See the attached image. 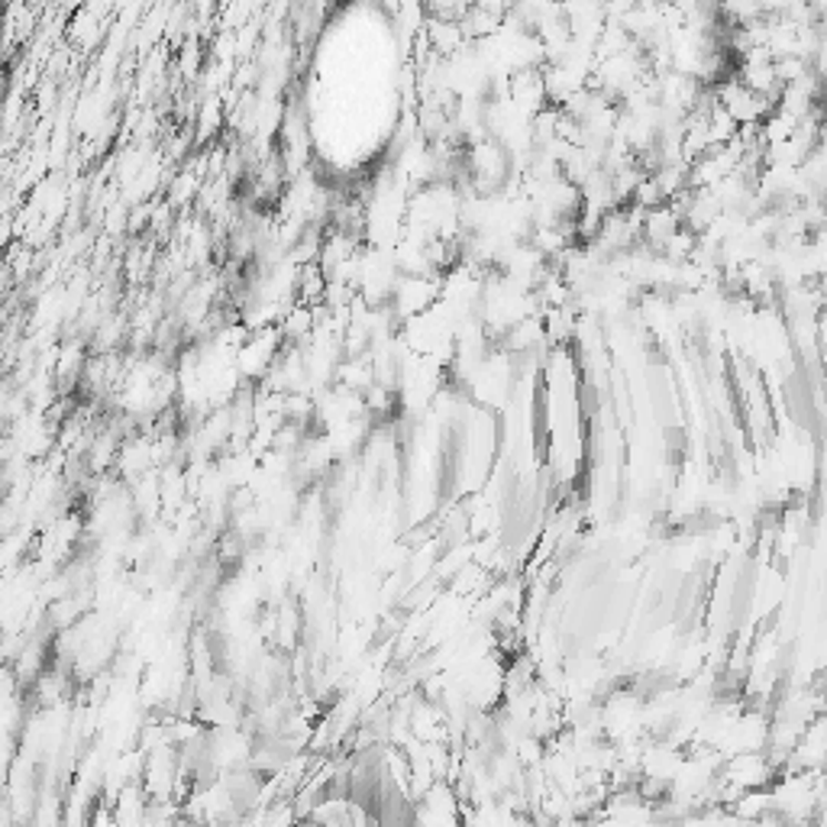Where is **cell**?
Segmentation results:
<instances>
[{"mask_svg":"<svg viewBox=\"0 0 827 827\" xmlns=\"http://www.w3.org/2000/svg\"><path fill=\"white\" fill-rule=\"evenodd\" d=\"M818 37H821V45L827 49V20H818Z\"/></svg>","mask_w":827,"mask_h":827,"instance_id":"cell-1","label":"cell"}]
</instances>
